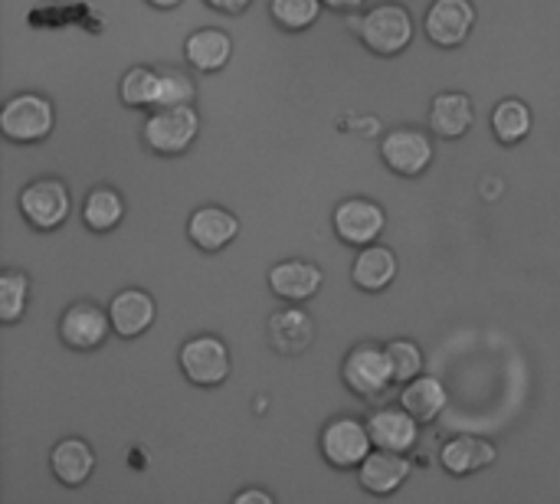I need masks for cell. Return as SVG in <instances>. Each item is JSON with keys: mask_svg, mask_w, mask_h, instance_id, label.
Segmentation results:
<instances>
[{"mask_svg": "<svg viewBox=\"0 0 560 504\" xmlns=\"http://www.w3.org/2000/svg\"><path fill=\"white\" fill-rule=\"evenodd\" d=\"M331 226L345 246L361 249L381 239V233L387 230V210L371 197H348L335 207Z\"/></svg>", "mask_w": 560, "mask_h": 504, "instance_id": "ba28073f", "label": "cell"}, {"mask_svg": "<svg viewBox=\"0 0 560 504\" xmlns=\"http://www.w3.org/2000/svg\"><path fill=\"white\" fill-rule=\"evenodd\" d=\"M125 220V197L112 184H98L82 200V223L92 233H112Z\"/></svg>", "mask_w": 560, "mask_h": 504, "instance_id": "cb8c5ba5", "label": "cell"}, {"mask_svg": "<svg viewBox=\"0 0 560 504\" xmlns=\"http://www.w3.org/2000/svg\"><path fill=\"white\" fill-rule=\"evenodd\" d=\"M266 338L276 354L282 358H299L312 348L315 341V318L302 308L285 302V308H276L266 325Z\"/></svg>", "mask_w": 560, "mask_h": 504, "instance_id": "7c38bea8", "label": "cell"}, {"mask_svg": "<svg viewBox=\"0 0 560 504\" xmlns=\"http://www.w3.org/2000/svg\"><path fill=\"white\" fill-rule=\"evenodd\" d=\"M476 125V102L466 92H440L430 102V131L443 141H459Z\"/></svg>", "mask_w": 560, "mask_h": 504, "instance_id": "d6986e66", "label": "cell"}, {"mask_svg": "<svg viewBox=\"0 0 560 504\" xmlns=\"http://www.w3.org/2000/svg\"><path fill=\"white\" fill-rule=\"evenodd\" d=\"M108 335H115L108 308H102V305H95L89 298L72 302L59 315V341L69 351H98L108 341Z\"/></svg>", "mask_w": 560, "mask_h": 504, "instance_id": "30bf717a", "label": "cell"}, {"mask_svg": "<svg viewBox=\"0 0 560 504\" xmlns=\"http://www.w3.org/2000/svg\"><path fill=\"white\" fill-rule=\"evenodd\" d=\"M194 98H197V85H194V79L184 69H174V66H161L158 69V102H154V108L194 105Z\"/></svg>", "mask_w": 560, "mask_h": 504, "instance_id": "f546056e", "label": "cell"}, {"mask_svg": "<svg viewBox=\"0 0 560 504\" xmlns=\"http://www.w3.org/2000/svg\"><path fill=\"white\" fill-rule=\"evenodd\" d=\"M325 0H269V16L285 33H302L318 23Z\"/></svg>", "mask_w": 560, "mask_h": 504, "instance_id": "83f0119b", "label": "cell"}, {"mask_svg": "<svg viewBox=\"0 0 560 504\" xmlns=\"http://www.w3.org/2000/svg\"><path fill=\"white\" fill-rule=\"evenodd\" d=\"M450 403V390L440 377H430V374H420L413 377L410 384H404L400 390V407H407L423 426L440 420V413L446 410Z\"/></svg>", "mask_w": 560, "mask_h": 504, "instance_id": "603a6c76", "label": "cell"}, {"mask_svg": "<svg viewBox=\"0 0 560 504\" xmlns=\"http://www.w3.org/2000/svg\"><path fill=\"white\" fill-rule=\"evenodd\" d=\"M397 276H400V259H397V253L390 246H381V243L361 246L354 262H351L354 289H361L368 295H377V292L390 289Z\"/></svg>", "mask_w": 560, "mask_h": 504, "instance_id": "ac0fdd59", "label": "cell"}, {"mask_svg": "<svg viewBox=\"0 0 560 504\" xmlns=\"http://www.w3.org/2000/svg\"><path fill=\"white\" fill-rule=\"evenodd\" d=\"M358 36L361 43L374 52V56H400L413 36H417V23H413V13L397 3V0H387V3H377V7H368L361 13V23H358Z\"/></svg>", "mask_w": 560, "mask_h": 504, "instance_id": "6da1fadb", "label": "cell"}, {"mask_svg": "<svg viewBox=\"0 0 560 504\" xmlns=\"http://www.w3.org/2000/svg\"><path fill=\"white\" fill-rule=\"evenodd\" d=\"M387 358H390V367H394V380H397L400 387L410 384L413 377H420L423 367H427L423 348H420L417 341H410V338H394V341H387Z\"/></svg>", "mask_w": 560, "mask_h": 504, "instance_id": "f1b7e54d", "label": "cell"}, {"mask_svg": "<svg viewBox=\"0 0 560 504\" xmlns=\"http://www.w3.org/2000/svg\"><path fill=\"white\" fill-rule=\"evenodd\" d=\"M177 364L184 371V377L194 384V387H220L226 384L230 377V367H233V358H230V348L223 338L217 335H197V338H187L177 351Z\"/></svg>", "mask_w": 560, "mask_h": 504, "instance_id": "52a82bcc", "label": "cell"}, {"mask_svg": "<svg viewBox=\"0 0 560 504\" xmlns=\"http://www.w3.org/2000/svg\"><path fill=\"white\" fill-rule=\"evenodd\" d=\"M56 128V108L52 98L39 92H16L3 102L0 112V131L13 144H39Z\"/></svg>", "mask_w": 560, "mask_h": 504, "instance_id": "277c9868", "label": "cell"}, {"mask_svg": "<svg viewBox=\"0 0 560 504\" xmlns=\"http://www.w3.org/2000/svg\"><path fill=\"white\" fill-rule=\"evenodd\" d=\"M197 134H200V115L194 105L151 108V115L144 118V128H141L144 148L158 157H177V154L190 151Z\"/></svg>", "mask_w": 560, "mask_h": 504, "instance_id": "3957f363", "label": "cell"}, {"mask_svg": "<svg viewBox=\"0 0 560 504\" xmlns=\"http://www.w3.org/2000/svg\"><path fill=\"white\" fill-rule=\"evenodd\" d=\"M236 236H240V216L226 207L207 203L187 216V239L200 253H220L230 243H236Z\"/></svg>", "mask_w": 560, "mask_h": 504, "instance_id": "9a60e30c", "label": "cell"}, {"mask_svg": "<svg viewBox=\"0 0 560 504\" xmlns=\"http://www.w3.org/2000/svg\"><path fill=\"white\" fill-rule=\"evenodd\" d=\"M413 466L407 459V453H390V449H374L361 466H358V482L368 495L387 499L394 492H400L410 479Z\"/></svg>", "mask_w": 560, "mask_h": 504, "instance_id": "2e32d148", "label": "cell"}, {"mask_svg": "<svg viewBox=\"0 0 560 504\" xmlns=\"http://www.w3.org/2000/svg\"><path fill=\"white\" fill-rule=\"evenodd\" d=\"M30 308V276L23 269L0 272V321L16 325Z\"/></svg>", "mask_w": 560, "mask_h": 504, "instance_id": "484cf974", "label": "cell"}, {"mask_svg": "<svg viewBox=\"0 0 560 504\" xmlns=\"http://www.w3.org/2000/svg\"><path fill=\"white\" fill-rule=\"evenodd\" d=\"M49 469H52V479L66 489H82L92 472H95V449L79 439V436H66L52 446L49 453Z\"/></svg>", "mask_w": 560, "mask_h": 504, "instance_id": "7402d4cb", "label": "cell"}, {"mask_svg": "<svg viewBox=\"0 0 560 504\" xmlns=\"http://www.w3.org/2000/svg\"><path fill=\"white\" fill-rule=\"evenodd\" d=\"M276 499L266 492V489H246V492H236L233 504H272Z\"/></svg>", "mask_w": 560, "mask_h": 504, "instance_id": "1f68e13d", "label": "cell"}, {"mask_svg": "<svg viewBox=\"0 0 560 504\" xmlns=\"http://www.w3.org/2000/svg\"><path fill=\"white\" fill-rule=\"evenodd\" d=\"M495 459H499V446L482 436H453L440 449V466L456 479L476 476V472L495 466Z\"/></svg>", "mask_w": 560, "mask_h": 504, "instance_id": "44dd1931", "label": "cell"}, {"mask_svg": "<svg viewBox=\"0 0 560 504\" xmlns=\"http://www.w3.org/2000/svg\"><path fill=\"white\" fill-rule=\"evenodd\" d=\"M368 0H325V10H335V13H358L364 10Z\"/></svg>", "mask_w": 560, "mask_h": 504, "instance_id": "d6a6232c", "label": "cell"}, {"mask_svg": "<svg viewBox=\"0 0 560 504\" xmlns=\"http://www.w3.org/2000/svg\"><path fill=\"white\" fill-rule=\"evenodd\" d=\"M420 420L407 407H377L368 413V430L374 439V449L390 453H413L420 443Z\"/></svg>", "mask_w": 560, "mask_h": 504, "instance_id": "5bb4252c", "label": "cell"}, {"mask_svg": "<svg viewBox=\"0 0 560 504\" xmlns=\"http://www.w3.org/2000/svg\"><path fill=\"white\" fill-rule=\"evenodd\" d=\"M341 380L361 400H374V403L384 400L397 384L387 358V344H374V341L354 344L341 361Z\"/></svg>", "mask_w": 560, "mask_h": 504, "instance_id": "7a4b0ae2", "label": "cell"}, {"mask_svg": "<svg viewBox=\"0 0 560 504\" xmlns=\"http://www.w3.org/2000/svg\"><path fill=\"white\" fill-rule=\"evenodd\" d=\"M108 318H112V331L118 338L131 341V338H141L144 331H151V325L158 321V302L144 289H121L108 302Z\"/></svg>", "mask_w": 560, "mask_h": 504, "instance_id": "e0dca14e", "label": "cell"}, {"mask_svg": "<svg viewBox=\"0 0 560 504\" xmlns=\"http://www.w3.org/2000/svg\"><path fill=\"white\" fill-rule=\"evenodd\" d=\"M118 98L128 108H154V102H158V69L131 66L118 82Z\"/></svg>", "mask_w": 560, "mask_h": 504, "instance_id": "4316f807", "label": "cell"}, {"mask_svg": "<svg viewBox=\"0 0 560 504\" xmlns=\"http://www.w3.org/2000/svg\"><path fill=\"white\" fill-rule=\"evenodd\" d=\"M144 3H151V7H158V10H174V7H180L184 0H144Z\"/></svg>", "mask_w": 560, "mask_h": 504, "instance_id": "836d02e7", "label": "cell"}, {"mask_svg": "<svg viewBox=\"0 0 560 504\" xmlns=\"http://www.w3.org/2000/svg\"><path fill=\"white\" fill-rule=\"evenodd\" d=\"M266 282H269L276 298L292 302V305H305L322 292L325 272H322V266H315L308 259H282L269 269Z\"/></svg>", "mask_w": 560, "mask_h": 504, "instance_id": "4fadbf2b", "label": "cell"}, {"mask_svg": "<svg viewBox=\"0 0 560 504\" xmlns=\"http://www.w3.org/2000/svg\"><path fill=\"white\" fill-rule=\"evenodd\" d=\"M233 36L220 26H200L184 39V59L197 72H220L233 59Z\"/></svg>", "mask_w": 560, "mask_h": 504, "instance_id": "ffe728a7", "label": "cell"}, {"mask_svg": "<svg viewBox=\"0 0 560 504\" xmlns=\"http://www.w3.org/2000/svg\"><path fill=\"white\" fill-rule=\"evenodd\" d=\"M476 20H479V10L472 0H433L423 16V33L433 46L456 49L472 36Z\"/></svg>", "mask_w": 560, "mask_h": 504, "instance_id": "8fae6325", "label": "cell"}, {"mask_svg": "<svg viewBox=\"0 0 560 504\" xmlns=\"http://www.w3.org/2000/svg\"><path fill=\"white\" fill-rule=\"evenodd\" d=\"M20 216L39 230V233H52L59 230L69 213H72V194L59 177H36L30 184H23L20 197H16Z\"/></svg>", "mask_w": 560, "mask_h": 504, "instance_id": "5b68a950", "label": "cell"}, {"mask_svg": "<svg viewBox=\"0 0 560 504\" xmlns=\"http://www.w3.org/2000/svg\"><path fill=\"white\" fill-rule=\"evenodd\" d=\"M203 3L213 7V10H220V13H230V16L246 13V10L253 7V0H203Z\"/></svg>", "mask_w": 560, "mask_h": 504, "instance_id": "4dcf8cb0", "label": "cell"}, {"mask_svg": "<svg viewBox=\"0 0 560 504\" xmlns=\"http://www.w3.org/2000/svg\"><path fill=\"white\" fill-rule=\"evenodd\" d=\"M318 449L325 456V462L331 469H358L371 453H374V439L368 430V420L358 417H335L325 423L322 436H318Z\"/></svg>", "mask_w": 560, "mask_h": 504, "instance_id": "8992f818", "label": "cell"}, {"mask_svg": "<svg viewBox=\"0 0 560 504\" xmlns=\"http://www.w3.org/2000/svg\"><path fill=\"white\" fill-rule=\"evenodd\" d=\"M492 134L499 144H522L535 128V112L525 98H502L492 108Z\"/></svg>", "mask_w": 560, "mask_h": 504, "instance_id": "d4e9b609", "label": "cell"}, {"mask_svg": "<svg viewBox=\"0 0 560 504\" xmlns=\"http://www.w3.org/2000/svg\"><path fill=\"white\" fill-rule=\"evenodd\" d=\"M381 157L400 177H423L436 157V148L423 128L404 125V128H394L381 138Z\"/></svg>", "mask_w": 560, "mask_h": 504, "instance_id": "9c48e42d", "label": "cell"}]
</instances>
